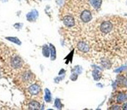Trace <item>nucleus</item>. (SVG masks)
Returning a JSON list of instances; mask_svg holds the SVG:
<instances>
[{"label": "nucleus", "mask_w": 127, "mask_h": 110, "mask_svg": "<svg viewBox=\"0 0 127 110\" xmlns=\"http://www.w3.org/2000/svg\"><path fill=\"white\" fill-rule=\"evenodd\" d=\"M92 77L95 81L100 80V78H101V73H100V70L95 69V70L93 71H92Z\"/></svg>", "instance_id": "obj_14"}, {"label": "nucleus", "mask_w": 127, "mask_h": 110, "mask_svg": "<svg viewBox=\"0 0 127 110\" xmlns=\"http://www.w3.org/2000/svg\"><path fill=\"white\" fill-rule=\"evenodd\" d=\"M88 1H89V4L91 6V8L95 11H98L101 7L102 0H88Z\"/></svg>", "instance_id": "obj_7"}, {"label": "nucleus", "mask_w": 127, "mask_h": 110, "mask_svg": "<svg viewBox=\"0 0 127 110\" xmlns=\"http://www.w3.org/2000/svg\"><path fill=\"white\" fill-rule=\"evenodd\" d=\"M20 78H21V81L23 83L27 84V83H31L34 81V79L35 78V76L31 71L27 70L22 72V74L20 75Z\"/></svg>", "instance_id": "obj_2"}, {"label": "nucleus", "mask_w": 127, "mask_h": 110, "mask_svg": "<svg viewBox=\"0 0 127 110\" xmlns=\"http://www.w3.org/2000/svg\"><path fill=\"white\" fill-rule=\"evenodd\" d=\"M54 106H55V108H58V109H62L63 104L61 103V100L58 99V98H56L54 102Z\"/></svg>", "instance_id": "obj_16"}, {"label": "nucleus", "mask_w": 127, "mask_h": 110, "mask_svg": "<svg viewBox=\"0 0 127 110\" xmlns=\"http://www.w3.org/2000/svg\"><path fill=\"white\" fill-rule=\"evenodd\" d=\"M121 107H122V109L127 110V102H125L123 103V105Z\"/></svg>", "instance_id": "obj_24"}, {"label": "nucleus", "mask_w": 127, "mask_h": 110, "mask_svg": "<svg viewBox=\"0 0 127 110\" xmlns=\"http://www.w3.org/2000/svg\"><path fill=\"white\" fill-rule=\"evenodd\" d=\"M125 28H126V32H127V23H126V25H125Z\"/></svg>", "instance_id": "obj_26"}, {"label": "nucleus", "mask_w": 127, "mask_h": 110, "mask_svg": "<svg viewBox=\"0 0 127 110\" xmlns=\"http://www.w3.org/2000/svg\"><path fill=\"white\" fill-rule=\"evenodd\" d=\"M77 78H78V74L76 73V72H72V74H71V76H70V80L76 81L77 79Z\"/></svg>", "instance_id": "obj_20"}, {"label": "nucleus", "mask_w": 127, "mask_h": 110, "mask_svg": "<svg viewBox=\"0 0 127 110\" xmlns=\"http://www.w3.org/2000/svg\"><path fill=\"white\" fill-rule=\"evenodd\" d=\"M38 16H39V12H38V10H32L26 15L27 20L28 21V22H30V23L35 22V21L37 20Z\"/></svg>", "instance_id": "obj_6"}, {"label": "nucleus", "mask_w": 127, "mask_h": 110, "mask_svg": "<svg viewBox=\"0 0 127 110\" xmlns=\"http://www.w3.org/2000/svg\"><path fill=\"white\" fill-rule=\"evenodd\" d=\"M3 2H4H4H6V1H7V0H2Z\"/></svg>", "instance_id": "obj_27"}, {"label": "nucleus", "mask_w": 127, "mask_h": 110, "mask_svg": "<svg viewBox=\"0 0 127 110\" xmlns=\"http://www.w3.org/2000/svg\"><path fill=\"white\" fill-rule=\"evenodd\" d=\"M5 39L9 41H11V42L15 43L16 45H22V41H21L17 37H13V36H7V37H5Z\"/></svg>", "instance_id": "obj_15"}, {"label": "nucleus", "mask_w": 127, "mask_h": 110, "mask_svg": "<svg viewBox=\"0 0 127 110\" xmlns=\"http://www.w3.org/2000/svg\"><path fill=\"white\" fill-rule=\"evenodd\" d=\"M82 66H79V65H76L75 67L71 70V72H76V73H77L78 75H79V74H81V73H82Z\"/></svg>", "instance_id": "obj_17"}, {"label": "nucleus", "mask_w": 127, "mask_h": 110, "mask_svg": "<svg viewBox=\"0 0 127 110\" xmlns=\"http://www.w3.org/2000/svg\"><path fill=\"white\" fill-rule=\"evenodd\" d=\"M18 1H22V0H18Z\"/></svg>", "instance_id": "obj_28"}, {"label": "nucleus", "mask_w": 127, "mask_h": 110, "mask_svg": "<svg viewBox=\"0 0 127 110\" xmlns=\"http://www.w3.org/2000/svg\"><path fill=\"white\" fill-rule=\"evenodd\" d=\"M121 84H123L124 85V87L127 89V78H125V79H124V81H123V82L121 83Z\"/></svg>", "instance_id": "obj_23"}, {"label": "nucleus", "mask_w": 127, "mask_h": 110, "mask_svg": "<svg viewBox=\"0 0 127 110\" xmlns=\"http://www.w3.org/2000/svg\"><path fill=\"white\" fill-rule=\"evenodd\" d=\"M23 27V23H15L14 24V28H15V29H21Z\"/></svg>", "instance_id": "obj_19"}, {"label": "nucleus", "mask_w": 127, "mask_h": 110, "mask_svg": "<svg viewBox=\"0 0 127 110\" xmlns=\"http://www.w3.org/2000/svg\"><path fill=\"white\" fill-rule=\"evenodd\" d=\"M65 75H58V77H57V78H54V82H56V83H58L60 81H62L63 79L65 78Z\"/></svg>", "instance_id": "obj_18"}, {"label": "nucleus", "mask_w": 127, "mask_h": 110, "mask_svg": "<svg viewBox=\"0 0 127 110\" xmlns=\"http://www.w3.org/2000/svg\"><path fill=\"white\" fill-rule=\"evenodd\" d=\"M127 101V94L124 92L118 93L116 95V102L117 104H120V103H124Z\"/></svg>", "instance_id": "obj_8"}, {"label": "nucleus", "mask_w": 127, "mask_h": 110, "mask_svg": "<svg viewBox=\"0 0 127 110\" xmlns=\"http://www.w3.org/2000/svg\"><path fill=\"white\" fill-rule=\"evenodd\" d=\"M49 45V47H50V59L51 60H55L56 58H57V53H56V48H55L54 45H52V43L48 44Z\"/></svg>", "instance_id": "obj_10"}, {"label": "nucleus", "mask_w": 127, "mask_h": 110, "mask_svg": "<svg viewBox=\"0 0 127 110\" xmlns=\"http://www.w3.org/2000/svg\"><path fill=\"white\" fill-rule=\"evenodd\" d=\"M63 23L65 27L67 28H72L75 26L76 24V19L75 16L70 14H67L65 15L63 17Z\"/></svg>", "instance_id": "obj_5"}, {"label": "nucleus", "mask_w": 127, "mask_h": 110, "mask_svg": "<svg viewBox=\"0 0 127 110\" xmlns=\"http://www.w3.org/2000/svg\"><path fill=\"white\" fill-rule=\"evenodd\" d=\"M42 54L45 58L50 57V47H49V45L45 44L42 47Z\"/></svg>", "instance_id": "obj_13"}, {"label": "nucleus", "mask_w": 127, "mask_h": 110, "mask_svg": "<svg viewBox=\"0 0 127 110\" xmlns=\"http://www.w3.org/2000/svg\"><path fill=\"white\" fill-rule=\"evenodd\" d=\"M125 68H126V66H122V67H120L119 70H115L114 71L115 72H119V71H122L125 70Z\"/></svg>", "instance_id": "obj_22"}, {"label": "nucleus", "mask_w": 127, "mask_h": 110, "mask_svg": "<svg viewBox=\"0 0 127 110\" xmlns=\"http://www.w3.org/2000/svg\"><path fill=\"white\" fill-rule=\"evenodd\" d=\"M126 94H127V93H126Z\"/></svg>", "instance_id": "obj_29"}, {"label": "nucleus", "mask_w": 127, "mask_h": 110, "mask_svg": "<svg viewBox=\"0 0 127 110\" xmlns=\"http://www.w3.org/2000/svg\"><path fill=\"white\" fill-rule=\"evenodd\" d=\"M100 65L103 68L105 69H110V68L112 67V64L110 62L109 60L107 59H100Z\"/></svg>", "instance_id": "obj_12"}, {"label": "nucleus", "mask_w": 127, "mask_h": 110, "mask_svg": "<svg viewBox=\"0 0 127 110\" xmlns=\"http://www.w3.org/2000/svg\"><path fill=\"white\" fill-rule=\"evenodd\" d=\"M65 71L64 70V69H62V70L58 72V75H65Z\"/></svg>", "instance_id": "obj_25"}, {"label": "nucleus", "mask_w": 127, "mask_h": 110, "mask_svg": "<svg viewBox=\"0 0 127 110\" xmlns=\"http://www.w3.org/2000/svg\"><path fill=\"white\" fill-rule=\"evenodd\" d=\"M27 104H28V106H27V108H28V109H40V108H41V107H40V102L36 100L29 101V102L27 103Z\"/></svg>", "instance_id": "obj_9"}, {"label": "nucleus", "mask_w": 127, "mask_h": 110, "mask_svg": "<svg viewBox=\"0 0 127 110\" xmlns=\"http://www.w3.org/2000/svg\"><path fill=\"white\" fill-rule=\"evenodd\" d=\"M44 100H45L46 102L50 103L52 102V93L50 92L49 89L46 88L45 89V95H44Z\"/></svg>", "instance_id": "obj_11"}, {"label": "nucleus", "mask_w": 127, "mask_h": 110, "mask_svg": "<svg viewBox=\"0 0 127 110\" xmlns=\"http://www.w3.org/2000/svg\"><path fill=\"white\" fill-rule=\"evenodd\" d=\"M23 64L24 62H23V59L18 55H15L10 59V65L14 69H16V70L20 69L23 66Z\"/></svg>", "instance_id": "obj_4"}, {"label": "nucleus", "mask_w": 127, "mask_h": 110, "mask_svg": "<svg viewBox=\"0 0 127 110\" xmlns=\"http://www.w3.org/2000/svg\"><path fill=\"white\" fill-rule=\"evenodd\" d=\"M111 109H121V108H122V107H121V106L120 105H119V104H117V103H116V105H113V106H112V107H111Z\"/></svg>", "instance_id": "obj_21"}, {"label": "nucleus", "mask_w": 127, "mask_h": 110, "mask_svg": "<svg viewBox=\"0 0 127 110\" xmlns=\"http://www.w3.org/2000/svg\"><path fill=\"white\" fill-rule=\"evenodd\" d=\"M77 48L78 52H80L82 54H86V53H89L91 50V47H90L89 44L88 42H86L85 40H80L79 42L77 43Z\"/></svg>", "instance_id": "obj_3"}, {"label": "nucleus", "mask_w": 127, "mask_h": 110, "mask_svg": "<svg viewBox=\"0 0 127 110\" xmlns=\"http://www.w3.org/2000/svg\"><path fill=\"white\" fill-rule=\"evenodd\" d=\"M27 93L29 94L31 96H34V97H37L39 95H41V88H40V85L37 82H35V83H32L28 86L27 90Z\"/></svg>", "instance_id": "obj_1"}]
</instances>
